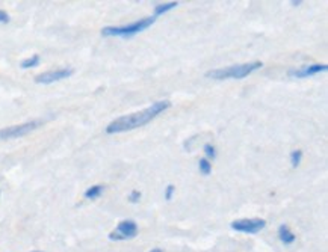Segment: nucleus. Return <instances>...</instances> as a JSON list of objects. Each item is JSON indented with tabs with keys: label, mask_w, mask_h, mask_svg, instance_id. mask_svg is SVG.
<instances>
[{
	"label": "nucleus",
	"mask_w": 328,
	"mask_h": 252,
	"mask_svg": "<svg viewBox=\"0 0 328 252\" xmlns=\"http://www.w3.org/2000/svg\"><path fill=\"white\" fill-rule=\"evenodd\" d=\"M169 108H171V101L169 100L154 101L151 106H148L147 109L114 119L109 126H106V133L108 135H116V133H123V131H129V130L142 127V126L148 124L150 121H153L157 115H161L162 112H165Z\"/></svg>",
	"instance_id": "1"
},
{
	"label": "nucleus",
	"mask_w": 328,
	"mask_h": 252,
	"mask_svg": "<svg viewBox=\"0 0 328 252\" xmlns=\"http://www.w3.org/2000/svg\"><path fill=\"white\" fill-rule=\"evenodd\" d=\"M262 67H263V63H262L260 61L246 62V63H241V65H230V67H226V68H216V70L207 71L206 77L215 79V80H226V79H245L246 76H250L251 73L260 70Z\"/></svg>",
	"instance_id": "2"
},
{
	"label": "nucleus",
	"mask_w": 328,
	"mask_h": 252,
	"mask_svg": "<svg viewBox=\"0 0 328 252\" xmlns=\"http://www.w3.org/2000/svg\"><path fill=\"white\" fill-rule=\"evenodd\" d=\"M157 17L150 16L146 18H141L135 23H130L126 26H106V28L101 29V35L103 36H121V38H132L136 33L148 29L150 26L154 24Z\"/></svg>",
	"instance_id": "3"
},
{
	"label": "nucleus",
	"mask_w": 328,
	"mask_h": 252,
	"mask_svg": "<svg viewBox=\"0 0 328 252\" xmlns=\"http://www.w3.org/2000/svg\"><path fill=\"white\" fill-rule=\"evenodd\" d=\"M138 223L132 219H126L121 220L120 223L116 225V228L109 233V240L114 242H120V240H130V238H135L138 236Z\"/></svg>",
	"instance_id": "4"
},
{
	"label": "nucleus",
	"mask_w": 328,
	"mask_h": 252,
	"mask_svg": "<svg viewBox=\"0 0 328 252\" xmlns=\"http://www.w3.org/2000/svg\"><path fill=\"white\" fill-rule=\"evenodd\" d=\"M231 230L239 231V233H245V234H257L259 231H262L266 227V220L265 219H238L231 222Z\"/></svg>",
	"instance_id": "5"
},
{
	"label": "nucleus",
	"mask_w": 328,
	"mask_h": 252,
	"mask_svg": "<svg viewBox=\"0 0 328 252\" xmlns=\"http://www.w3.org/2000/svg\"><path fill=\"white\" fill-rule=\"evenodd\" d=\"M39 124H41L39 121H31V123H24V124L2 128L0 130V138L2 139H16V138L26 136V135H29L31 131H33L35 128H38Z\"/></svg>",
	"instance_id": "6"
},
{
	"label": "nucleus",
	"mask_w": 328,
	"mask_h": 252,
	"mask_svg": "<svg viewBox=\"0 0 328 252\" xmlns=\"http://www.w3.org/2000/svg\"><path fill=\"white\" fill-rule=\"evenodd\" d=\"M73 73H74L73 68H59V70H53V71H46L43 74L36 76L35 77V82L36 83H41V85H50V83H53V82L64 80V79L70 77Z\"/></svg>",
	"instance_id": "7"
},
{
	"label": "nucleus",
	"mask_w": 328,
	"mask_h": 252,
	"mask_svg": "<svg viewBox=\"0 0 328 252\" xmlns=\"http://www.w3.org/2000/svg\"><path fill=\"white\" fill-rule=\"evenodd\" d=\"M328 70L327 63H312V65H303L301 68H295V70H289L287 74L291 77H296V79H306V77H312L314 74H319Z\"/></svg>",
	"instance_id": "8"
},
{
	"label": "nucleus",
	"mask_w": 328,
	"mask_h": 252,
	"mask_svg": "<svg viewBox=\"0 0 328 252\" xmlns=\"http://www.w3.org/2000/svg\"><path fill=\"white\" fill-rule=\"evenodd\" d=\"M279 238L283 245H292L296 240V236L291 231V228L287 225L281 223L279 227Z\"/></svg>",
	"instance_id": "9"
},
{
	"label": "nucleus",
	"mask_w": 328,
	"mask_h": 252,
	"mask_svg": "<svg viewBox=\"0 0 328 252\" xmlns=\"http://www.w3.org/2000/svg\"><path fill=\"white\" fill-rule=\"evenodd\" d=\"M103 190H104L103 184H94V186H91L89 189L85 190V198L86 200H97V198L101 196Z\"/></svg>",
	"instance_id": "10"
},
{
	"label": "nucleus",
	"mask_w": 328,
	"mask_h": 252,
	"mask_svg": "<svg viewBox=\"0 0 328 252\" xmlns=\"http://www.w3.org/2000/svg\"><path fill=\"white\" fill-rule=\"evenodd\" d=\"M179 6V2H168V3H157L156 6H154V17H157V16H162V14H166L168 11H171V9H174V8H177Z\"/></svg>",
	"instance_id": "11"
},
{
	"label": "nucleus",
	"mask_w": 328,
	"mask_h": 252,
	"mask_svg": "<svg viewBox=\"0 0 328 252\" xmlns=\"http://www.w3.org/2000/svg\"><path fill=\"white\" fill-rule=\"evenodd\" d=\"M198 169H200V172L203 175H209L212 172V162L207 160L206 157L200 158V160H198Z\"/></svg>",
	"instance_id": "12"
},
{
	"label": "nucleus",
	"mask_w": 328,
	"mask_h": 252,
	"mask_svg": "<svg viewBox=\"0 0 328 252\" xmlns=\"http://www.w3.org/2000/svg\"><path fill=\"white\" fill-rule=\"evenodd\" d=\"M39 61H41L39 55H33V56H31V58H28V59L21 61L20 67H21V68H33V67H36V65L39 63Z\"/></svg>",
	"instance_id": "13"
},
{
	"label": "nucleus",
	"mask_w": 328,
	"mask_h": 252,
	"mask_svg": "<svg viewBox=\"0 0 328 252\" xmlns=\"http://www.w3.org/2000/svg\"><path fill=\"white\" fill-rule=\"evenodd\" d=\"M301 160H303V151H301V150H294L291 153V165L294 168H298Z\"/></svg>",
	"instance_id": "14"
},
{
	"label": "nucleus",
	"mask_w": 328,
	"mask_h": 252,
	"mask_svg": "<svg viewBox=\"0 0 328 252\" xmlns=\"http://www.w3.org/2000/svg\"><path fill=\"white\" fill-rule=\"evenodd\" d=\"M203 151H204V154H206V158L209 160H213V158H216V150H215V147L212 143H204V147H203Z\"/></svg>",
	"instance_id": "15"
},
{
	"label": "nucleus",
	"mask_w": 328,
	"mask_h": 252,
	"mask_svg": "<svg viewBox=\"0 0 328 252\" xmlns=\"http://www.w3.org/2000/svg\"><path fill=\"white\" fill-rule=\"evenodd\" d=\"M141 196H142V193L139 190H132L127 200H129V203H132V204H138L139 200H141Z\"/></svg>",
	"instance_id": "16"
},
{
	"label": "nucleus",
	"mask_w": 328,
	"mask_h": 252,
	"mask_svg": "<svg viewBox=\"0 0 328 252\" xmlns=\"http://www.w3.org/2000/svg\"><path fill=\"white\" fill-rule=\"evenodd\" d=\"M174 190H176V186H173V184L166 186V190H165V200L166 201H171V198L174 195Z\"/></svg>",
	"instance_id": "17"
},
{
	"label": "nucleus",
	"mask_w": 328,
	"mask_h": 252,
	"mask_svg": "<svg viewBox=\"0 0 328 252\" xmlns=\"http://www.w3.org/2000/svg\"><path fill=\"white\" fill-rule=\"evenodd\" d=\"M9 20H11V17H9V14L6 11H2L0 9V23H3V24H6V23H9Z\"/></svg>",
	"instance_id": "18"
},
{
	"label": "nucleus",
	"mask_w": 328,
	"mask_h": 252,
	"mask_svg": "<svg viewBox=\"0 0 328 252\" xmlns=\"http://www.w3.org/2000/svg\"><path fill=\"white\" fill-rule=\"evenodd\" d=\"M148 252H164V249H161V248H153V249L148 251Z\"/></svg>",
	"instance_id": "19"
},
{
	"label": "nucleus",
	"mask_w": 328,
	"mask_h": 252,
	"mask_svg": "<svg viewBox=\"0 0 328 252\" xmlns=\"http://www.w3.org/2000/svg\"><path fill=\"white\" fill-rule=\"evenodd\" d=\"M292 5H294V6H298V5H301V0H298V2H292Z\"/></svg>",
	"instance_id": "20"
},
{
	"label": "nucleus",
	"mask_w": 328,
	"mask_h": 252,
	"mask_svg": "<svg viewBox=\"0 0 328 252\" xmlns=\"http://www.w3.org/2000/svg\"><path fill=\"white\" fill-rule=\"evenodd\" d=\"M32 252H43V251H32Z\"/></svg>",
	"instance_id": "21"
}]
</instances>
